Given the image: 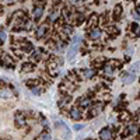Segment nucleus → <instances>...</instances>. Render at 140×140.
I'll use <instances>...</instances> for the list:
<instances>
[{
	"label": "nucleus",
	"instance_id": "nucleus-1",
	"mask_svg": "<svg viewBox=\"0 0 140 140\" xmlns=\"http://www.w3.org/2000/svg\"><path fill=\"white\" fill-rule=\"evenodd\" d=\"M79 45H80V36H74L72 41V45H70L69 52H67V59H73L76 56L77 51H79Z\"/></svg>",
	"mask_w": 140,
	"mask_h": 140
},
{
	"label": "nucleus",
	"instance_id": "nucleus-2",
	"mask_svg": "<svg viewBox=\"0 0 140 140\" xmlns=\"http://www.w3.org/2000/svg\"><path fill=\"white\" fill-rule=\"evenodd\" d=\"M56 126H60L62 129H63V132H62V136H63V139L69 140L72 134H70V129L67 127V125H64L63 122H60V121H59V122H56Z\"/></svg>",
	"mask_w": 140,
	"mask_h": 140
},
{
	"label": "nucleus",
	"instance_id": "nucleus-3",
	"mask_svg": "<svg viewBox=\"0 0 140 140\" xmlns=\"http://www.w3.org/2000/svg\"><path fill=\"white\" fill-rule=\"evenodd\" d=\"M100 139L101 140H112V132L108 127H105V129H101L100 132Z\"/></svg>",
	"mask_w": 140,
	"mask_h": 140
},
{
	"label": "nucleus",
	"instance_id": "nucleus-4",
	"mask_svg": "<svg viewBox=\"0 0 140 140\" xmlns=\"http://www.w3.org/2000/svg\"><path fill=\"white\" fill-rule=\"evenodd\" d=\"M48 30H49V28H48V25H46V24H44V25H41V27L38 28V30H36V32H35L36 38H38V39H41V38H44V36H45V35H46V32H48Z\"/></svg>",
	"mask_w": 140,
	"mask_h": 140
},
{
	"label": "nucleus",
	"instance_id": "nucleus-5",
	"mask_svg": "<svg viewBox=\"0 0 140 140\" xmlns=\"http://www.w3.org/2000/svg\"><path fill=\"white\" fill-rule=\"evenodd\" d=\"M70 118L74 119V121L81 119V109L80 108H72L70 109Z\"/></svg>",
	"mask_w": 140,
	"mask_h": 140
},
{
	"label": "nucleus",
	"instance_id": "nucleus-6",
	"mask_svg": "<svg viewBox=\"0 0 140 140\" xmlns=\"http://www.w3.org/2000/svg\"><path fill=\"white\" fill-rule=\"evenodd\" d=\"M2 64H4V66H9V67H13V64H14V62L11 60V57L10 56H7V55H3L2 57Z\"/></svg>",
	"mask_w": 140,
	"mask_h": 140
},
{
	"label": "nucleus",
	"instance_id": "nucleus-7",
	"mask_svg": "<svg viewBox=\"0 0 140 140\" xmlns=\"http://www.w3.org/2000/svg\"><path fill=\"white\" fill-rule=\"evenodd\" d=\"M42 14H44V7H41V6H36L35 9H34V18L38 21V20L42 17Z\"/></svg>",
	"mask_w": 140,
	"mask_h": 140
},
{
	"label": "nucleus",
	"instance_id": "nucleus-8",
	"mask_svg": "<svg viewBox=\"0 0 140 140\" xmlns=\"http://www.w3.org/2000/svg\"><path fill=\"white\" fill-rule=\"evenodd\" d=\"M13 97V93H11V90H2L0 91V98H3V100H10V98Z\"/></svg>",
	"mask_w": 140,
	"mask_h": 140
},
{
	"label": "nucleus",
	"instance_id": "nucleus-9",
	"mask_svg": "<svg viewBox=\"0 0 140 140\" xmlns=\"http://www.w3.org/2000/svg\"><path fill=\"white\" fill-rule=\"evenodd\" d=\"M134 80H136V74H133V73L123 76V83H125V84H132Z\"/></svg>",
	"mask_w": 140,
	"mask_h": 140
},
{
	"label": "nucleus",
	"instance_id": "nucleus-10",
	"mask_svg": "<svg viewBox=\"0 0 140 140\" xmlns=\"http://www.w3.org/2000/svg\"><path fill=\"white\" fill-rule=\"evenodd\" d=\"M101 36V30L100 28H93L91 31H90V38L91 39H98Z\"/></svg>",
	"mask_w": 140,
	"mask_h": 140
},
{
	"label": "nucleus",
	"instance_id": "nucleus-11",
	"mask_svg": "<svg viewBox=\"0 0 140 140\" xmlns=\"http://www.w3.org/2000/svg\"><path fill=\"white\" fill-rule=\"evenodd\" d=\"M137 130H139V125H136V123H133V125H129L126 127V132H127V134H136L137 133Z\"/></svg>",
	"mask_w": 140,
	"mask_h": 140
},
{
	"label": "nucleus",
	"instance_id": "nucleus-12",
	"mask_svg": "<svg viewBox=\"0 0 140 140\" xmlns=\"http://www.w3.org/2000/svg\"><path fill=\"white\" fill-rule=\"evenodd\" d=\"M15 123H17V126H20V127L25 125V119H24L23 114H17V115H15Z\"/></svg>",
	"mask_w": 140,
	"mask_h": 140
},
{
	"label": "nucleus",
	"instance_id": "nucleus-13",
	"mask_svg": "<svg viewBox=\"0 0 140 140\" xmlns=\"http://www.w3.org/2000/svg\"><path fill=\"white\" fill-rule=\"evenodd\" d=\"M83 74L85 79H91V77L95 76V70H93V69H87V70H84L83 72Z\"/></svg>",
	"mask_w": 140,
	"mask_h": 140
},
{
	"label": "nucleus",
	"instance_id": "nucleus-14",
	"mask_svg": "<svg viewBox=\"0 0 140 140\" xmlns=\"http://www.w3.org/2000/svg\"><path fill=\"white\" fill-rule=\"evenodd\" d=\"M101 109H102V104H97L91 108V112H93V115H98L101 112Z\"/></svg>",
	"mask_w": 140,
	"mask_h": 140
},
{
	"label": "nucleus",
	"instance_id": "nucleus-15",
	"mask_svg": "<svg viewBox=\"0 0 140 140\" xmlns=\"http://www.w3.org/2000/svg\"><path fill=\"white\" fill-rule=\"evenodd\" d=\"M80 105L83 106V108H87V106L91 105V100H90V98H83V100H80Z\"/></svg>",
	"mask_w": 140,
	"mask_h": 140
},
{
	"label": "nucleus",
	"instance_id": "nucleus-16",
	"mask_svg": "<svg viewBox=\"0 0 140 140\" xmlns=\"http://www.w3.org/2000/svg\"><path fill=\"white\" fill-rule=\"evenodd\" d=\"M104 72H105V74H106V76H112V73H114L112 64H106V66H105V69H104Z\"/></svg>",
	"mask_w": 140,
	"mask_h": 140
},
{
	"label": "nucleus",
	"instance_id": "nucleus-17",
	"mask_svg": "<svg viewBox=\"0 0 140 140\" xmlns=\"http://www.w3.org/2000/svg\"><path fill=\"white\" fill-rule=\"evenodd\" d=\"M51 139H52L51 134H49L48 132H44V133H41V136H39L38 140H51Z\"/></svg>",
	"mask_w": 140,
	"mask_h": 140
},
{
	"label": "nucleus",
	"instance_id": "nucleus-18",
	"mask_svg": "<svg viewBox=\"0 0 140 140\" xmlns=\"http://www.w3.org/2000/svg\"><path fill=\"white\" fill-rule=\"evenodd\" d=\"M41 59V52L36 51V52H32V62H38Z\"/></svg>",
	"mask_w": 140,
	"mask_h": 140
},
{
	"label": "nucleus",
	"instance_id": "nucleus-19",
	"mask_svg": "<svg viewBox=\"0 0 140 140\" xmlns=\"http://www.w3.org/2000/svg\"><path fill=\"white\" fill-rule=\"evenodd\" d=\"M6 38H7V34H6V31L0 28V42H4V41H6Z\"/></svg>",
	"mask_w": 140,
	"mask_h": 140
},
{
	"label": "nucleus",
	"instance_id": "nucleus-20",
	"mask_svg": "<svg viewBox=\"0 0 140 140\" xmlns=\"http://www.w3.org/2000/svg\"><path fill=\"white\" fill-rule=\"evenodd\" d=\"M57 17H59V11H57V10H53V13L51 14V17H49V18H51V21H56Z\"/></svg>",
	"mask_w": 140,
	"mask_h": 140
},
{
	"label": "nucleus",
	"instance_id": "nucleus-21",
	"mask_svg": "<svg viewBox=\"0 0 140 140\" xmlns=\"http://www.w3.org/2000/svg\"><path fill=\"white\" fill-rule=\"evenodd\" d=\"M32 70V66H31V63H25L23 66V72H31Z\"/></svg>",
	"mask_w": 140,
	"mask_h": 140
},
{
	"label": "nucleus",
	"instance_id": "nucleus-22",
	"mask_svg": "<svg viewBox=\"0 0 140 140\" xmlns=\"http://www.w3.org/2000/svg\"><path fill=\"white\" fill-rule=\"evenodd\" d=\"M63 32L69 35V34H72V32H73V28L69 27V25H64V27H63Z\"/></svg>",
	"mask_w": 140,
	"mask_h": 140
},
{
	"label": "nucleus",
	"instance_id": "nucleus-23",
	"mask_svg": "<svg viewBox=\"0 0 140 140\" xmlns=\"http://www.w3.org/2000/svg\"><path fill=\"white\" fill-rule=\"evenodd\" d=\"M81 129H84L83 123H76V125H74V130H81Z\"/></svg>",
	"mask_w": 140,
	"mask_h": 140
},
{
	"label": "nucleus",
	"instance_id": "nucleus-24",
	"mask_svg": "<svg viewBox=\"0 0 140 140\" xmlns=\"http://www.w3.org/2000/svg\"><path fill=\"white\" fill-rule=\"evenodd\" d=\"M132 28H133V32H134V34L139 35V24H133V25H132Z\"/></svg>",
	"mask_w": 140,
	"mask_h": 140
},
{
	"label": "nucleus",
	"instance_id": "nucleus-25",
	"mask_svg": "<svg viewBox=\"0 0 140 140\" xmlns=\"http://www.w3.org/2000/svg\"><path fill=\"white\" fill-rule=\"evenodd\" d=\"M31 91L34 93V94H41V90L36 87V85H35V87H31Z\"/></svg>",
	"mask_w": 140,
	"mask_h": 140
},
{
	"label": "nucleus",
	"instance_id": "nucleus-26",
	"mask_svg": "<svg viewBox=\"0 0 140 140\" xmlns=\"http://www.w3.org/2000/svg\"><path fill=\"white\" fill-rule=\"evenodd\" d=\"M137 70H139V63H134L133 66H132V72H133V74L137 72Z\"/></svg>",
	"mask_w": 140,
	"mask_h": 140
},
{
	"label": "nucleus",
	"instance_id": "nucleus-27",
	"mask_svg": "<svg viewBox=\"0 0 140 140\" xmlns=\"http://www.w3.org/2000/svg\"><path fill=\"white\" fill-rule=\"evenodd\" d=\"M121 13H122V7H121V6H118V7H116V10H115V14H116V17H118V15H121Z\"/></svg>",
	"mask_w": 140,
	"mask_h": 140
},
{
	"label": "nucleus",
	"instance_id": "nucleus-28",
	"mask_svg": "<svg viewBox=\"0 0 140 140\" xmlns=\"http://www.w3.org/2000/svg\"><path fill=\"white\" fill-rule=\"evenodd\" d=\"M95 23H97V17H95V15H93V17L90 18V24H91V25H94Z\"/></svg>",
	"mask_w": 140,
	"mask_h": 140
},
{
	"label": "nucleus",
	"instance_id": "nucleus-29",
	"mask_svg": "<svg viewBox=\"0 0 140 140\" xmlns=\"http://www.w3.org/2000/svg\"><path fill=\"white\" fill-rule=\"evenodd\" d=\"M7 2H9V3H13V2H15V0H7Z\"/></svg>",
	"mask_w": 140,
	"mask_h": 140
}]
</instances>
